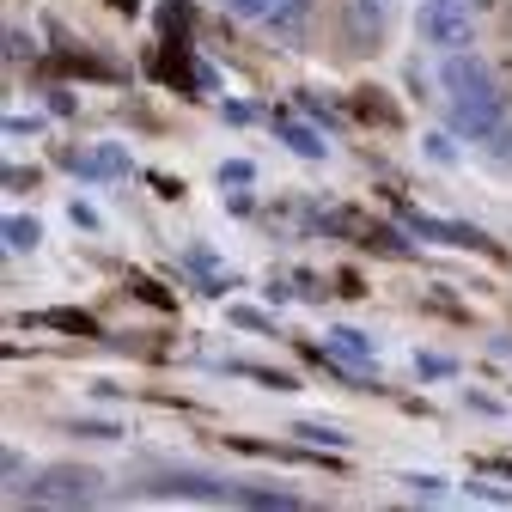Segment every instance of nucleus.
Returning a JSON list of instances; mask_svg holds the SVG:
<instances>
[{
	"label": "nucleus",
	"mask_w": 512,
	"mask_h": 512,
	"mask_svg": "<svg viewBox=\"0 0 512 512\" xmlns=\"http://www.w3.org/2000/svg\"><path fill=\"white\" fill-rule=\"evenodd\" d=\"M37 244H43V226L31 214H13L7 220V250H37Z\"/></svg>",
	"instance_id": "9b49d317"
},
{
	"label": "nucleus",
	"mask_w": 512,
	"mask_h": 512,
	"mask_svg": "<svg viewBox=\"0 0 512 512\" xmlns=\"http://www.w3.org/2000/svg\"><path fill=\"white\" fill-rule=\"evenodd\" d=\"M403 482H409L415 494H439V488H445V476H433V470H415V476H403Z\"/></svg>",
	"instance_id": "4468645a"
},
{
	"label": "nucleus",
	"mask_w": 512,
	"mask_h": 512,
	"mask_svg": "<svg viewBox=\"0 0 512 512\" xmlns=\"http://www.w3.org/2000/svg\"><path fill=\"white\" fill-rule=\"evenodd\" d=\"M458 7H488V0H458Z\"/></svg>",
	"instance_id": "4be33fe9"
},
{
	"label": "nucleus",
	"mask_w": 512,
	"mask_h": 512,
	"mask_svg": "<svg viewBox=\"0 0 512 512\" xmlns=\"http://www.w3.org/2000/svg\"><path fill=\"white\" fill-rule=\"evenodd\" d=\"M275 135L299 153V159H324L330 153V141L324 135H317V128H305V122H293V116H275Z\"/></svg>",
	"instance_id": "6e6552de"
},
{
	"label": "nucleus",
	"mask_w": 512,
	"mask_h": 512,
	"mask_svg": "<svg viewBox=\"0 0 512 512\" xmlns=\"http://www.w3.org/2000/svg\"><path fill=\"white\" fill-rule=\"evenodd\" d=\"M324 348H330L336 360H348V366H372V360H378V336H366V330H354V324H336V330L324 336Z\"/></svg>",
	"instance_id": "0eeeda50"
},
{
	"label": "nucleus",
	"mask_w": 512,
	"mask_h": 512,
	"mask_svg": "<svg viewBox=\"0 0 512 512\" xmlns=\"http://www.w3.org/2000/svg\"><path fill=\"white\" fill-rule=\"evenodd\" d=\"M250 177H256L250 159H226V165H220V183H250Z\"/></svg>",
	"instance_id": "ddd939ff"
},
{
	"label": "nucleus",
	"mask_w": 512,
	"mask_h": 512,
	"mask_svg": "<svg viewBox=\"0 0 512 512\" xmlns=\"http://www.w3.org/2000/svg\"><path fill=\"white\" fill-rule=\"evenodd\" d=\"M439 86H445V104H452L458 135H470L482 147L506 141V92H500L494 68L476 49H452V55H445L439 61Z\"/></svg>",
	"instance_id": "f257e3e1"
},
{
	"label": "nucleus",
	"mask_w": 512,
	"mask_h": 512,
	"mask_svg": "<svg viewBox=\"0 0 512 512\" xmlns=\"http://www.w3.org/2000/svg\"><path fill=\"white\" fill-rule=\"evenodd\" d=\"M415 31L439 55L470 49L476 43V7H458V0H421V7H415Z\"/></svg>",
	"instance_id": "f03ea898"
},
{
	"label": "nucleus",
	"mask_w": 512,
	"mask_h": 512,
	"mask_svg": "<svg viewBox=\"0 0 512 512\" xmlns=\"http://www.w3.org/2000/svg\"><path fill=\"white\" fill-rule=\"evenodd\" d=\"M287 433H293L299 445H330V452H342V445H348V433H342L336 421H293Z\"/></svg>",
	"instance_id": "1a4fd4ad"
},
{
	"label": "nucleus",
	"mask_w": 512,
	"mask_h": 512,
	"mask_svg": "<svg viewBox=\"0 0 512 512\" xmlns=\"http://www.w3.org/2000/svg\"><path fill=\"white\" fill-rule=\"evenodd\" d=\"M7 55L25 61V55H31V37H25V31H7Z\"/></svg>",
	"instance_id": "6ab92c4d"
},
{
	"label": "nucleus",
	"mask_w": 512,
	"mask_h": 512,
	"mask_svg": "<svg viewBox=\"0 0 512 512\" xmlns=\"http://www.w3.org/2000/svg\"><path fill=\"white\" fill-rule=\"evenodd\" d=\"M74 433H86V439H116V433H122V427H116V421H80V427H74Z\"/></svg>",
	"instance_id": "dca6fc26"
},
{
	"label": "nucleus",
	"mask_w": 512,
	"mask_h": 512,
	"mask_svg": "<svg viewBox=\"0 0 512 512\" xmlns=\"http://www.w3.org/2000/svg\"><path fill=\"white\" fill-rule=\"evenodd\" d=\"M232 324H244V330H269V317H263V311H244V305H238V311H232Z\"/></svg>",
	"instance_id": "a211bd4d"
},
{
	"label": "nucleus",
	"mask_w": 512,
	"mask_h": 512,
	"mask_svg": "<svg viewBox=\"0 0 512 512\" xmlns=\"http://www.w3.org/2000/svg\"><path fill=\"white\" fill-rule=\"evenodd\" d=\"M232 500H244V506H275V512H299L305 506L293 488H232Z\"/></svg>",
	"instance_id": "9d476101"
},
{
	"label": "nucleus",
	"mask_w": 512,
	"mask_h": 512,
	"mask_svg": "<svg viewBox=\"0 0 512 512\" xmlns=\"http://www.w3.org/2000/svg\"><path fill=\"white\" fill-rule=\"evenodd\" d=\"M37 128H43L37 116H7V135H13V141H25V135H37Z\"/></svg>",
	"instance_id": "f3484780"
},
{
	"label": "nucleus",
	"mask_w": 512,
	"mask_h": 512,
	"mask_svg": "<svg viewBox=\"0 0 512 512\" xmlns=\"http://www.w3.org/2000/svg\"><path fill=\"white\" fill-rule=\"evenodd\" d=\"M68 165H74V177H92V183H104V177H128V153L122 147H74L68 153Z\"/></svg>",
	"instance_id": "423d86ee"
},
{
	"label": "nucleus",
	"mask_w": 512,
	"mask_h": 512,
	"mask_svg": "<svg viewBox=\"0 0 512 512\" xmlns=\"http://www.w3.org/2000/svg\"><path fill=\"white\" fill-rule=\"evenodd\" d=\"M415 366H421V378H445V372H452V360H445V354H421Z\"/></svg>",
	"instance_id": "2eb2a0df"
},
{
	"label": "nucleus",
	"mask_w": 512,
	"mask_h": 512,
	"mask_svg": "<svg viewBox=\"0 0 512 512\" xmlns=\"http://www.w3.org/2000/svg\"><path fill=\"white\" fill-rule=\"evenodd\" d=\"M427 153H433L439 165H452V141H445V135H427Z\"/></svg>",
	"instance_id": "aec40b11"
},
{
	"label": "nucleus",
	"mask_w": 512,
	"mask_h": 512,
	"mask_svg": "<svg viewBox=\"0 0 512 512\" xmlns=\"http://www.w3.org/2000/svg\"><path fill=\"white\" fill-rule=\"evenodd\" d=\"M342 25H348L354 49H378L391 19H384V0H342Z\"/></svg>",
	"instance_id": "20e7f679"
},
{
	"label": "nucleus",
	"mask_w": 512,
	"mask_h": 512,
	"mask_svg": "<svg viewBox=\"0 0 512 512\" xmlns=\"http://www.w3.org/2000/svg\"><path fill=\"white\" fill-rule=\"evenodd\" d=\"M232 372H244V378H256L263 391H299V384L287 378V372H269V366H244V360H232Z\"/></svg>",
	"instance_id": "f8f14e48"
},
{
	"label": "nucleus",
	"mask_w": 512,
	"mask_h": 512,
	"mask_svg": "<svg viewBox=\"0 0 512 512\" xmlns=\"http://www.w3.org/2000/svg\"><path fill=\"white\" fill-rule=\"evenodd\" d=\"M7 482H13V488H19V482H25V458H19V452H13V445H7Z\"/></svg>",
	"instance_id": "412c9836"
},
{
	"label": "nucleus",
	"mask_w": 512,
	"mask_h": 512,
	"mask_svg": "<svg viewBox=\"0 0 512 512\" xmlns=\"http://www.w3.org/2000/svg\"><path fill=\"white\" fill-rule=\"evenodd\" d=\"M98 470H86V464H49L37 482H31V500L37 506H92L98 500Z\"/></svg>",
	"instance_id": "7ed1b4c3"
},
{
	"label": "nucleus",
	"mask_w": 512,
	"mask_h": 512,
	"mask_svg": "<svg viewBox=\"0 0 512 512\" xmlns=\"http://www.w3.org/2000/svg\"><path fill=\"white\" fill-rule=\"evenodd\" d=\"M220 7L244 25H275V31H299V19H305L293 0H220Z\"/></svg>",
	"instance_id": "39448f33"
}]
</instances>
